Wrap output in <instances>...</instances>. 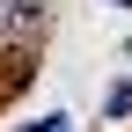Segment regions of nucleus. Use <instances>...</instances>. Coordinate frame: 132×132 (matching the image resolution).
Segmentation results:
<instances>
[{
    "label": "nucleus",
    "mask_w": 132,
    "mask_h": 132,
    "mask_svg": "<svg viewBox=\"0 0 132 132\" xmlns=\"http://www.w3.org/2000/svg\"><path fill=\"white\" fill-rule=\"evenodd\" d=\"M22 132H66V118H44V125H22Z\"/></svg>",
    "instance_id": "3"
},
{
    "label": "nucleus",
    "mask_w": 132,
    "mask_h": 132,
    "mask_svg": "<svg viewBox=\"0 0 132 132\" xmlns=\"http://www.w3.org/2000/svg\"><path fill=\"white\" fill-rule=\"evenodd\" d=\"M103 118H132V81H118V88L103 95Z\"/></svg>",
    "instance_id": "2"
},
{
    "label": "nucleus",
    "mask_w": 132,
    "mask_h": 132,
    "mask_svg": "<svg viewBox=\"0 0 132 132\" xmlns=\"http://www.w3.org/2000/svg\"><path fill=\"white\" fill-rule=\"evenodd\" d=\"M52 29V0H0V52H37Z\"/></svg>",
    "instance_id": "1"
},
{
    "label": "nucleus",
    "mask_w": 132,
    "mask_h": 132,
    "mask_svg": "<svg viewBox=\"0 0 132 132\" xmlns=\"http://www.w3.org/2000/svg\"><path fill=\"white\" fill-rule=\"evenodd\" d=\"M118 7H132V0H118Z\"/></svg>",
    "instance_id": "4"
}]
</instances>
